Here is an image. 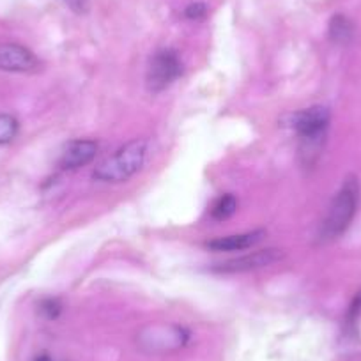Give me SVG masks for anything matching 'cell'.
Returning a JSON list of instances; mask_svg holds the SVG:
<instances>
[{
    "label": "cell",
    "mask_w": 361,
    "mask_h": 361,
    "mask_svg": "<svg viewBox=\"0 0 361 361\" xmlns=\"http://www.w3.org/2000/svg\"><path fill=\"white\" fill-rule=\"evenodd\" d=\"M331 114L326 106H310L290 116V128L300 138V158L303 165L312 166L321 156L326 142Z\"/></svg>",
    "instance_id": "1"
},
{
    "label": "cell",
    "mask_w": 361,
    "mask_h": 361,
    "mask_svg": "<svg viewBox=\"0 0 361 361\" xmlns=\"http://www.w3.org/2000/svg\"><path fill=\"white\" fill-rule=\"evenodd\" d=\"M357 206H360V183L356 177L349 176L329 204L328 214L319 232V241L329 243L338 239L353 224Z\"/></svg>",
    "instance_id": "2"
},
{
    "label": "cell",
    "mask_w": 361,
    "mask_h": 361,
    "mask_svg": "<svg viewBox=\"0 0 361 361\" xmlns=\"http://www.w3.org/2000/svg\"><path fill=\"white\" fill-rule=\"evenodd\" d=\"M149 142L145 138H135L123 147L117 149L110 158L99 163L92 172V177L99 183H124L138 173L147 158Z\"/></svg>",
    "instance_id": "3"
},
{
    "label": "cell",
    "mask_w": 361,
    "mask_h": 361,
    "mask_svg": "<svg viewBox=\"0 0 361 361\" xmlns=\"http://www.w3.org/2000/svg\"><path fill=\"white\" fill-rule=\"evenodd\" d=\"M180 75H183V61H180L179 54L172 48L158 50L149 61L147 75H145L149 92L159 94L169 89Z\"/></svg>",
    "instance_id": "4"
},
{
    "label": "cell",
    "mask_w": 361,
    "mask_h": 361,
    "mask_svg": "<svg viewBox=\"0 0 361 361\" xmlns=\"http://www.w3.org/2000/svg\"><path fill=\"white\" fill-rule=\"evenodd\" d=\"M282 259V252L276 248H266L259 250V252L248 253V255L238 257V259H231L227 262L216 264L213 267L214 273L220 275H235V273H248V271L262 269V267H269L275 262Z\"/></svg>",
    "instance_id": "5"
},
{
    "label": "cell",
    "mask_w": 361,
    "mask_h": 361,
    "mask_svg": "<svg viewBox=\"0 0 361 361\" xmlns=\"http://www.w3.org/2000/svg\"><path fill=\"white\" fill-rule=\"evenodd\" d=\"M41 61L29 50L16 43L0 44V71L8 73H37Z\"/></svg>",
    "instance_id": "6"
},
{
    "label": "cell",
    "mask_w": 361,
    "mask_h": 361,
    "mask_svg": "<svg viewBox=\"0 0 361 361\" xmlns=\"http://www.w3.org/2000/svg\"><path fill=\"white\" fill-rule=\"evenodd\" d=\"M98 142L89 140V138L73 140L62 152L61 159H59V166L62 170H76L80 166L89 165L96 158V154H98Z\"/></svg>",
    "instance_id": "7"
},
{
    "label": "cell",
    "mask_w": 361,
    "mask_h": 361,
    "mask_svg": "<svg viewBox=\"0 0 361 361\" xmlns=\"http://www.w3.org/2000/svg\"><path fill=\"white\" fill-rule=\"evenodd\" d=\"M266 235L264 231H253V232H243V234H232L225 235V238H216L213 241L206 243V246L213 252H241V250H248L260 243Z\"/></svg>",
    "instance_id": "8"
},
{
    "label": "cell",
    "mask_w": 361,
    "mask_h": 361,
    "mask_svg": "<svg viewBox=\"0 0 361 361\" xmlns=\"http://www.w3.org/2000/svg\"><path fill=\"white\" fill-rule=\"evenodd\" d=\"M354 37V25L347 16L335 15L329 22V39L336 44H347Z\"/></svg>",
    "instance_id": "9"
},
{
    "label": "cell",
    "mask_w": 361,
    "mask_h": 361,
    "mask_svg": "<svg viewBox=\"0 0 361 361\" xmlns=\"http://www.w3.org/2000/svg\"><path fill=\"white\" fill-rule=\"evenodd\" d=\"M235 211H238V199L232 193H225L211 206V218L214 221H224L228 220Z\"/></svg>",
    "instance_id": "10"
},
{
    "label": "cell",
    "mask_w": 361,
    "mask_h": 361,
    "mask_svg": "<svg viewBox=\"0 0 361 361\" xmlns=\"http://www.w3.org/2000/svg\"><path fill=\"white\" fill-rule=\"evenodd\" d=\"M18 119L11 114H0V145L9 144L18 135Z\"/></svg>",
    "instance_id": "11"
},
{
    "label": "cell",
    "mask_w": 361,
    "mask_h": 361,
    "mask_svg": "<svg viewBox=\"0 0 361 361\" xmlns=\"http://www.w3.org/2000/svg\"><path fill=\"white\" fill-rule=\"evenodd\" d=\"M39 312L44 319L48 321H55L62 312V303L57 298H47L39 303Z\"/></svg>",
    "instance_id": "12"
},
{
    "label": "cell",
    "mask_w": 361,
    "mask_h": 361,
    "mask_svg": "<svg viewBox=\"0 0 361 361\" xmlns=\"http://www.w3.org/2000/svg\"><path fill=\"white\" fill-rule=\"evenodd\" d=\"M185 16L188 20H193V22L204 20L207 16V6L204 2H193L185 9Z\"/></svg>",
    "instance_id": "13"
},
{
    "label": "cell",
    "mask_w": 361,
    "mask_h": 361,
    "mask_svg": "<svg viewBox=\"0 0 361 361\" xmlns=\"http://www.w3.org/2000/svg\"><path fill=\"white\" fill-rule=\"evenodd\" d=\"M360 317H361V290L356 294V298L353 300V303H350L349 312H347V324L354 326Z\"/></svg>",
    "instance_id": "14"
},
{
    "label": "cell",
    "mask_w": 361,
    "mask_h": 361,
    "mask_svg": "<svg viewBox=\"0 0 361 361\" xmlns=\"http://www.w3.org/2000/svg\"><path fill=\"white\" fill-rule=\"evenodd\" d=\"M62 2L76 15H85L89 11V2L87 0H62Z\"/></svg>",
    "instance_id": "15"
},
{
    "label": "cell",
    "mask_w": 361,
    "mask_h": 361,
    "mask_svg": "<svg viewBox=\"0 0 361 361\" xmlns=\"http://www.w3.org/2000/svg\"><path fill=\"white\" fill-rule=\"evenodd\" d=\"M34 361H55V360L51 356H48V354H39V356L34 357Z\"/></svg>",
    "instance_id": "16"
}]
</instances>
